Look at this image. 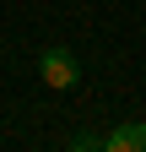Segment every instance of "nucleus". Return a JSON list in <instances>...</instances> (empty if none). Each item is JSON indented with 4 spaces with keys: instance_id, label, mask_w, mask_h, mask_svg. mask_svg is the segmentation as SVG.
<instances>
[{
    "instance_id": "1",
    "label": "nucleus",
    "mask_w": 146,
    "mask_h": 152,
    "mask_svg": "<svg viewBox=\"0 0 146 152\" xmlns=\"http://www.w3.org/2000/svg\"><path fill=\"white\" fill-rule=\"evenodd\" d=\"M38 71H43V82L49 87H76V54L70 49H43V60H38Z\"/></svg>"
},
{
    "instance_id": "2",
    "label": "nucleus",
    "mask_w": 146,
    "mask_h": 152,
    "mask_svg": "<svg viewBox=\"0 0 146 152\" xmlns=\"http://www.w3.org/2000/svg\"><path fill=\"white\" fill-rule=\"evenodd\" d=\"M108 152H146V125H119L114 136H103Z\"/></svg>"
}]
</instances>
